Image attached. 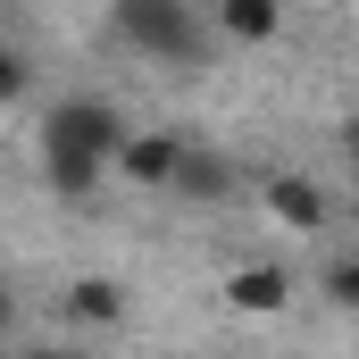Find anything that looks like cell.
<instances>
[{
  "instance_id": "1",
  "label": "cell",
  "mask_w": 359,
  "mask_h": 359,
  "mask_svg": "<svg viewBox=\"0 0 359 359\" xmlns=\"http://www.w3.org/2000/svg\"><path fill=\"white\" fill-rule=\"evenodd\" d=\"M117 142H126V117L109 109V100H50L42 109V134H34V151H42V184L59 192V201H92L100 176H109V159H117Z\"/></svg>"
},
{
  "instance_id": "2",
  "label": "cell",
  "mask_w": 359,
  "mask_h": 359,
  "mask_svg": "<svg viewBox=\"0 0 359 359\" xmlns=\"http://www.w3.org/2000/svg\"><path fill=\"white\" fill-rule=\"evenodd\" d=\"M109 34H117V50H134L151 67H201L217 42L192 0H109Z\"/></svg>"
},
{
  "instance_id": "3",
  "label": "cell",
  "mask_w": 359,
  "mask_h": 359,
  "mask_svg": "<svg viewBox=\"0 0 359 359\" xmlns=\"http://www.w3.org/2000/svg\"><path fill=\"white\" fill-rule=\"evenodd\" d=\"M176 159H184V134H168V126L134 134V126H126V142H117L109 176H126L134 192H168V176H176Z\"/></svg>"
},
{
  "instance_id": "4",
  "label": "cell",
  "mask_w": 359,
  "mask_h": 359,
  "mask_svg": "<svg viewBox=\"0 0 359 359\" xmlns=\"http://www.w3.org/2000/svg\"><path fill=\"white\" fill-rule=\"evenodd\" d=\"M259 201H268V217H276V226H292V234H326V226H334V201H326V184H318V176H301V168L268 176V184H259Z\"/></svg>"
},
{
  "instance_id": "5",
  "label": "cell",
  "mask_w": 359,
  "mask_h": 359,
  "mask_svg": "<svg viewBox=\"0 0 359 359\" xmlns=\"http://www.w3.org/2000/svg\"><path fill=\"white\" fill-rule=\"evenodd\" d=\"M226 309H243V318L292 309V268H284V259H243V268H226Z\"/></svg>"
},
{
  "instance_id": "6",
  "label": "cell",
  "mask_w": 359,
  "mask_h": 359,
  "mask_svg": "<svg viewBox=\"0 0 359 359\" xmlns=\"http://www.w3.org/2000/svg\"><path fill=\"white\" fill-rule=\"evenodd\" d=\"M284 0H209V34L217 42H234V50H268L276 34H284Z\"/></svg>"
},
{
  "instance_id": "7",
  "label": "cell",
  "mask_w": 359,
  "mask_h": 359,
  "mask_svg": "<svg viewBox=\"0 0 359 359\" xmlns=\"http://www.w3.org/2000/svg\"><path fill=\"white\" fill-rule=\"evenodd\" d=\"M234 159L226 151H201V142H184V159H176V176H168V192L176 201H192V209H217V201H234Z\"/></svg>"
},
{
  "instance_id": "8",
  "label": "cell",
  "mask_w": 359,
  "mask_h": 359,
  "mask_svg": "<svg viewBox=\"0 0 359 359\" xmlns=\"http://www.w3.org/2000/svg\"><path fill=\"white\" fill-rule=\"evenodd\" d=\"M59 318H67V326H117V318H126V284H117V276H76V284L59 292Z\"/></svg>"
},
{
  "instance_id": "9",
  "label": "cell",
  "mask_w": 359,
  "mask_h": 359,
  "mask_svg": "<svg viewBox=\"0 0 359 359\" xmlns=\"http://www.w3.org/2000/svg\"><path fill=\"white\" fill-rule=\"evenodd\" d=\"M318 301H326V309H359V259L351 251H334V259L318 268Z\"/></svg>"
},
{
  "instance_id": "10",
  "label": "cell",
  "mask_w": 359,
  "mask_h": 359,
  "mask_svg": "<svg viewBox=\"0 0 359 359\" xmlns=\"http://www.w3.org/2000/svg\"><path fill=\"white\" fill-rule=\"evenodd\" d=\"M25 92H34V59H25V50H8V42H0V109H17V100H25Z\"/></svg>"
},
{
  "instance_id": "11",
  "label": "cell",
  "mask_w": 359,
  "mask_h": 359,
  "mask_svg": "<svg viewBox=\"0 0 359 359\" xmlns=\"http://www.w3.org/2000/svg\"><path fill=\"white\" fill-rule=\"evenodd\" d=\"M17 359H92V351H67V343H34V351H17Z\"/></svg>"
},
{
  "instance_id": "12",
  "label": "cell",
  "mask_w": 359,
  "mask_h": 359,
  "mask_svg": "<svg viewBox=\"0 0 359 359\" xmlns=\"http://www.w3.org/2000/svg\"><path fill=\"white\" fill-rule=\"evenodd\" d=\"M0 326H17V301H8V284H0Z\"/></svg>"
},
{
  "instance_id": "13",
  "label": "cell",
  "mask_w": 359,
  "mask_h": 359,
  "mask_svg": "<svg viewBox=\"0 0 359 359\" xmlns=\"http://www.w3.org/2000/svg\"><path fill=\"white\" fill-rule=\"evenodd\" d=\"M284 8H309V0H284Z\"/></svg>"
}]
</instances>
